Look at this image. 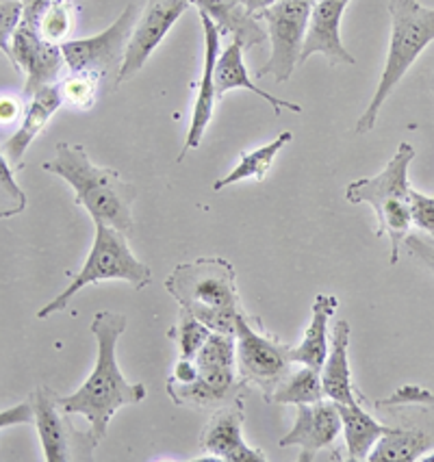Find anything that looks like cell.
I'll use <instances>...</instances> for the list:
<instances>
[{"label":"cell","mask_w":434,"mask_h":462,"mask_svg":"<svg viewBox=\"0 0 434 462\" xmlns=\"http://www.w3.org/2000/svg\"><path fill=\"white\" fill-rule=\"evenodd\" d=\"M347 5L350 0H318L313 5L300 66L313 55H321L330 66H355L356 59L341 42V18Z\"/></svg>","instance_id":"14"},{"label":"cell","mask_w":434,"mask_h":462,"mask_svg":"<svg viewBox=\"0 0 434 462\" xmlns=\"http://www.w3.org/2000/svg\"><path fill=\"white\" fill-rule=\"evenodd\" d=\"M421 460H426V462H434V454H426V456H423Z\"/></svg>","instance_id":"41"},{"label":"cell","mask_w":434,"mask_h":462,"mask_svg":"<svg viewBox=\"0 0 434 462\" xmlns=\"http://www.w3.org/2000/svg\"><path fill=\"white\" fill-rule=\"evenodd\" d=\"M165 393L170 395V400L174 402V406H185V408H211V406H226L230 402H237L241 397H228L219 393L217 389H213L207 380L198 378L194 383H179V380L170 378L165 383Z\"/></svg>","instance_id":"26"},{"label":"cell","mask_w":434,"mask_h":462,"mask_svg":"<svg viewBox=\"0 0 434 462\" xmlns=\"http://www.w3.org/2000/svg\"><path fill=\"white\" fill-rule=\"evenodd\" d=\"M291 139H293V133L285 131V133H281L276 139H272L270 143H265V146H261L256 150H248V152H241L237 168L230 171V174L224 176V179L213 182V191H224L226 187L235 185V182H241V180L263 182L265 176L270 174V168L274 165V159L278 157V152H281V150L285 148Z\"/></svg>","instance_id":"24"},{"label":"cell","mask_w":434,"mask_h":462,"mask_svg":"<svg viewBox=\"0 0 434 462\" xmlns=\"http://www.w3.org/2000/svg\"><path fill=\"white\" fill-rule=\"evenodd\" d=\"M74 15H77V5L72 0H51L37 24V33L52 44L61 46L72 33Z\"/></svg>","instance_id":"27"},{"label":"cell","mask_w":434,"mask_h":462,"mask_svg":"<svg viewBox=\"0 0 434 462\" xmlns=\"http://www.w3.org/2000/svg\"><path fill=\"white\" fill-rule=\"evenodd\" d=\"M296 408V423L278 440V445L302 449V454L298 456L300 462L315 460L321 449H328L339 439V434H343L339 404L324 397L313 404H300Z\"/></svg>","instance_id":"13"},{"label":"cell","mask_w":434,"mask_h":462,"mask_svg":"<svg viewBox=\"0 0 434 462\" xmlns=\"http://www.w3.org/2000/svg\"><path fill=\"white\" fill-rule=\"evenodd\" d=\"M24 18V0H3L0 3V44L9 46L12 37Z\"/></svg>","instance_id":"34"},{"label":"cell","mask_w":434,"mask_h":462,"mask_svg":"<svg viewBox=\"0 0 434 462\" xmlns=\"http://www.w3.org/2000/svg\"><path fill=\"white\" fill-rule=\"evenodd\" d=\"M74 189V202L83 207L94 224H106L122 233H133V202L137 187L125 180L120 171L98 168L80 143H57L55 157L42 165Z\"/></svg>","instance_id":"2"},{"label":"cell","mask_w":434,"mask_h":462,"mask_svg":"<svg viewBox=\"0 0 434 462\" xmlns=\"http://www.w3.org/2000/svg\"><path fill=\"white\" fill-rule=\"evenodd\" d=\"M128 326L126 315L100 310L92 321V335L98 343V358L94 372L74 393L59 395V406L68 415L88 419L89 430L85 437V448L92 451L103 443L111 419L120 408L142 404L148 395L143 383H128L117 365V341Z\"/></svg>","instance_id":"1"},{"label":"cell","mask_w":434,"mask_h":462,"mask_svg":"<svg viewBox=\"0 0 434 462\" xmlns=\"http://www.w3.org/2000/svg\"><path fill=\"white\" fill-rule=\"evenodd\" d=\"M389 15L391 37L387 61L372 102L356 120V135H367L369 131H374L384 102L412 63L434 42V9L423 7L420 0H389Z\"/></svg>","instance_id":"3"},{"label":"cell","mask_w":434,"mask_h":462,"mask_svg":"<svg viewBox=\"0 0 434 462\" xmlns=\"http://www.w3.org/2000/svg\"><path fill=\"white\" fill-rule=\"evenodd\" d=\"M415 159V148L402 142L384 170L376 176L352 180L346 187V200L350 204L367 202L378 215L376 235H387L391 241V265H398L400 248L411 230V180L409 168Z\"/></svg>","instance_id":"4"},{"label":"cell","mask_w":434,"mask_h":462,"mask_svg":"<svg viewBox=\"0 0 434 462\" xmlns=\"http://www.w3.org/2000/svg\"><path fill=\"white\" fill-rule=\"evenodd\" d=\"M100 77L89 72H69V77L61 79L59 91H61L63 105L77 111H89L98 98Z\"/></svg>","instance_id":"28"},{"label":"cell","mask_w":434,"mask_h":462,"mask_svg":"<svg viewBox=\"0 0 434 462\" xmlns=\"http://www.w3.org/2000/svg\"><path fill=\"white\" fill-rule=\"evenodd\" d=\"M189 7V0H146L131 40H128L125 66L120 69V77L115 79V88L139 74L150 55L157 51V46L170 33L171 26L179 23L180 15Z\"/></svg>","instance_id":"11"},{"label":"cell","mask_w":434,"mask_h":462,"mask_svg":"<svg viewBox=\"0 0 434 462\" xmlns=\"http://www.w3.org/2000/svg\"><path fill=\"white\" fill-rule=\"evenodd\" d=\"M18 72L26 74L24 100H31L40 89L61 83L66 66L61 46L42 37L33 26L23 23L15 31L9 46L3 48Z\"/></svg>","instance_id":"10"},{"label":"cell","mask_w":434,"mask_h":462,"mask_svg":"<svg viewBox=\"0 0 434 462\" xmlns=\"http://www.w3.org/2000/svg\"><path fill=\"white\" fill-rule=\"evenodd\" d=\"M198 369H222L237 365V337L211 332L196 356Z\"/></svg>","instance_id":"30"},{"label":"cell","mask_w":434,"mask_h":462,"mask_svg":"<svg viewBox=\"0 0 434 462\" xmlns=\"http://www.w3.org/2000/svg\"><path fill=\"white\" fill-rule=\"evenodd\" d=\"M411 222L421 233L434 237V196L411 189Z\"/></svg>","instance_id":"33"},{"label":"cell","mask_w":434,"mask_h":462,"mask_svg":"<svg viewBox=\"0 0 434 462\" xmlns=\"http://www.w3.org/2000/svg\"><path fill=\"white\" fill-rule=\"evenodd\" d=\"M434 448L432 434L423 430L391 428L369 454V462H415Z\"/></svg>","instance_id":"23"},{"label":"cell","mask_w":434,"mask_h":462,"mask_svg":"<svg viewBox=\"0 0 434 462\" xmlns=\"http://www.w3.org/2000/svg\"><path fill=\"white\" fill-rule=\"evenodd\" d=\"M244 48H245L244 42L237 40V37H233V42L226 46V51H224L217 59L216 83H217L219 98L233 89H248V91H252V94L259 96V98H263L267 105H272L274 116H281L285 109L293 111V113H302L304 111L302 105H296V102L278 98V96L270 94V91H263L252 83L248 69H245V63H244Z\"/></svg>","instance_id":"19"},{"label":"cell","mask_w":434,"mask_h":462,"mask_svg":"<svg viewBox=\"0 0 434 462\" xmlns=\"http://www.w3.org/2000/svg\"><path fill=\"white\" fill-rule=\"evenodd\" d=\"M324 384H321V372L319 369L309 367V365H300L291 367L285 378L281 380V384L276 386V391L272 393L267 404H313V402L324 400Z\"/></svg>","instance_id":"25"},{"label":"cell","mask_w":434,"mask_h":462,"mask_svg":"<svg viewBox=\"0 0 434 462\" xmlns=\"http://www.w3.org/2000/svg\"><path fill=\"white\" fill-rule=\"evenodd\" d=\"M105 281H125L135 289H143L152 281V270L128 248L126 233L114 228V226L96 224L94 244L88 259H85V265L57 298H52L44 309H40L37 319H46L52 313H61L80 289Z\"/></svg>","instance_id":"5"},{"label":"cell","mask_w":434,"mask_h":462,"mask_svg":"<svg viewBox=\"0 0 434 462\" xmlns=\"http://www.w3.org/2000/svg\"><path fill=\"white\" fill-rule=\"evenodd\" d=\"M31 404L35 411V426L40 434L42 451L46 462H66L72 460V440L85 439L83 434L74 432L69 426L68 412L59 406V395L48 386L40 384L31 393Z\"/></svg>","instance_id":"16"},{"label":"cell","mask_w":434,"mask_h":462,"mask_svg":"<svg viewBox=\"0 0 434 462\" xmlns=\"http://www.w3.org/2000/svg\"><path fill=\"white\" fill-rule=\"evenodd\" d=\"M343 439H346L347 460H369V454L384 434L391 432L389 426H383L376 417H372L363 408V402L356 404H339Z\"/></svg>","instance_id":"22"},{"label":"cell","mask_w":434,"mask_h":462,"mask_svg":"<svg viewBox=\"0 0 434 462\" xmlns=\"http://www.w3.org/2000/svg\"><path fill=\"white\" fill-rule=\"evenodd\" d=\"M24 111L26 106L20 105L18 98L3 94V98H0V122L3 125H12L15 120H23Z\"/></svg>","instance_id":"38"},{"label":"cell","mask_w":434,"mask_h":462,"mask_svg":"<svg viewBox=\"0 0 434 462\" xmlns=\"http://www.w3.org/2000/svg\"><path fill=\"white\" fill-rule=\"evenodd\" d=\"M350 324L339 319L330 330V350L326 356L324 367H321V384L328 400L337 404H356L363 397L358 393L355 380H352L350 358H347V347H350Z\"/></svg>","instance_id":"18"},{"label":"cell","mask_w":434,"mask_h":462,"mask_svg":"<svg viewBox=\"0 0 434 462\" xmlns=\"http://www.w3.org/2000/svg\"><path fill=\"white\" fill-rule=\"evenodd\" d=\"M26 111L20 120L18 131L12 137L3 142V157L12 163V168L23 170L24 168V157L26 150L31 148V143L35 142L37 135L44 131L48 122L52 120V116L61 109L63 98L59 85H51V88L40 89L31 100H26Z\"/></svg>","instance_id":"17"},{"label":"cell","mask_w":434,"mask_h":462,"mask_svg":"<svg viewBox=\"0 0 434 462\" xmlns=\"http://www.w3.org/2000/svg\"><path fill=\"white\" fill-rule=\"evenodd\" d=\"M139 18V5H126L125 12L109 29L94 37L68 40L61 44L63 59L69 72H89L96 77H120L125 66L126 46Z\"/></svg>","instance_id":"9"},{"label":"cell","mask_w":434,"mask_h":462,"mask_svg":"<svg viewBox=\"0 0 434 462\" xmlns=\"http://www.w3.org/2000/svg\"><path fill=\"white\" fill-rule=\"evenodd\" d=\"M0 215L5 219L20 215L26 208V193L14 179L12 163L7 159H0Z\"/></svg>","instance_id":"31"},{"label":"cell","mask_w":434,"mask_h":462,"mask_svg":"<svg viewBox=\"0 0 434 462\" xmlns=\"http://www.w3.org/2000/svg\"><path fill=\"white\" fill-rule=\"evenodd\" d=\"M406 404H426L434 406V393L423 389L420 384H404L395 391L389 400H378V408H393V406H406Z\"/></svg>","instance_id":"35"},{"label":"cell","mask_w":434,"mask_h":462,"mask_svg":"<svg viewBox=\"0 0 434 462\" xmlns=\"http://www.w3.org/2000/svg\"><path fill=\"white\" fill-rule=\"evenodd\" d=\"M337 310H339V300H337V295L319 293L318 298H315L313 317H310V324L307 328V332H304V338L296 347H291L293 363L309 365V367L319 369L321 372L330 350L328 321Z\"/></svg>","instance_id":"21"},{"label":"cell","mask_w":434,"mask_h":462,"mask_svg":"<svg viewBox=\"0 0 434 462\" xmlns=\"http://www.w3.org/2000/svg\"><path fill=\"white\" fill-rule=\"evenodd\" d=\"M189 3L217 24L219 33L237 37L245 48L263 46L270 40L267 31L259 24V18L245 9L244 0H189Z\"/></svg>","instance_id":"20"},{"label":"cell","mask_w":434,"mask_h":462,"mask_svg":"<svg viewBox=\"0 0 434 462\" xmlns=\"http://www.w3.org/2000/svg\"><path fill=\"white\" fill-rule=\"evenodd\" d=\"M202 31H205V68H202V79L198 83V94L194 102V113H191V125L187 131L185 146L180 150L179 163L185 159V154L189 150L200 148L202 137H205L208 125L213 120V113H216V105L219 100L217 96V83H216V68L219 52V42H222V33H219L217 24L205 14H200Z\"/></svg>","instance_id":"15"},{"label":"cell","mask_w":434,"mask_h":462,"mask_svg":"<svg viewBox=\"0 0 434 462\" xmlns=\"http://www.w3.org/2000/svg\"><path fill=\"white\" fill-rule=\"evenodd\" d=\"M170 337L179 341L180 358H191L196 361L198 352L202 350V346L207 343V338L211 337V328L202 324L196 315H191L189 310L180 309V321L179 326L171 328Z\"/></svg>","instance_id":"29"},{"label":"cell","mask_w":434,"mask_h":462,"mask_svg":"<svg viewBox=\"0 0 434 462\" xmlns=\"http://www.w3.org/2000/svg\"><path fill=\"white\" fill-rule=\"evenodd\" d=\"M15 423H35V411L31 400L20 402L18 406L9 408V411L0 412V426H15Z\"/></svg>","instance_id":"37"},{"label":"cell","mask_w":434,"mask_h":462,"mask_svg":"<svg viewBox=\"0 0 434 462\" xmlns=\"http://www.w3.org/2000/svg\"><path fill=\"white\" fill-rule=\"evenodd\" d=\"M189 310L191 315H196L202 324L211 328V332H222V335H237L239 317L244 313V309H208V306H194Z\"/></svg>","instance_id":"32"},{"label":"cell","mask_w":434,"mask_h":462,"mask_svg":"<svg viewBox=\"0 0 434 462\" xmlns=\"http://www.w3.org/2000/svg\"><path fill=\"white\" fill-rule=\"evenodd\" d=\"M171 378L179 380V383H194V380L200 378V369H198L196 361H191V358H179L174 365Z\"/></svg>","instance_id":"39"},{"label":"cell","mask_w":434,"mask_h":462,"mask_svg":"<svg viewBox=\"0 0 434 462\" xmlns=\"http://www.w3.org/2000/svg\"><path fill=\"white\" fill-rule=\"evenodd\" d=\"M202 460L267 462L261 449L250 448L244 439V400L219 406L200 434Z\"/></svg>","instance_id":"12"},{"label":"cell","mask_w":434,"mask_h":462,"mask_svg":"<svg viewBox=\"0 0 434 462\" xmlns=\"http://www.w3.org/2000/svg\"><path fill=\"white\" fill-rule=\"evenodd\" d=\"M237 374L245 384L256 386L270 402L281 380L291 372V346L267 335L256 317L241 313L237 326Z\"/></svg>","instance_id":"7"},{"label":"cell","mask_w":434,"mask_h":462,"mask_svg":"<svg viewBox=\"0 0 434 462\" xmlns=\"http://www.w3.org/2000/svg\"><path fill=\"white\" fill-rule=\"evenodd\" d=\"M313 5L302 0H278L274 7L256 15L267 24L272 55L256 72V77H272L276 83H287L293 77L302 57V46L307 40V29Z\"/></svg>","instance_id":"8"},{"label":"cell","mask_w":434,"mask_h":462,"mask_svg":"<svg viewBox=\"0 0 434 462\" xmlns=\"http://www.w3.org/2000/svg\"><path fill=\"white\" fill-rule=\"evenodd\" d=\"M276 3H278V0H244L245 9H248L252 15H261L263 12H267L270 7H274Z\"/></svg>","instance_id":"40"},{"label":"cell","mask_w":434,"mask_h":462,"mask_svg":"<svg viewBox=\"0 0 434 462\" xmlns=\"http://www.w3.org/2000/svg\"><path fill=\"white\" fill-rule=\"evenodd\" d=\"M165 291L180 309L208 306V309H241L237 272L222 256L180 263L165 278Z\"/></svg>","instance_id":"6"},{"label":"cell","mask_w":434,"mask_h":462,"mask_svg":"<svg viewBox=\"0 0 434 462\" xmlns=\"http://www.w3.org/2000/svg\"><path fill=\"white\" fill-rule=\"evenodd\" d=\"M404 244H406V250H409V254L415 259V263H420L421 267H426L428 272L434 273V237L432 235H426V233L409 235Z\"/></svg>","instance_id":"36"}]
</instances>
